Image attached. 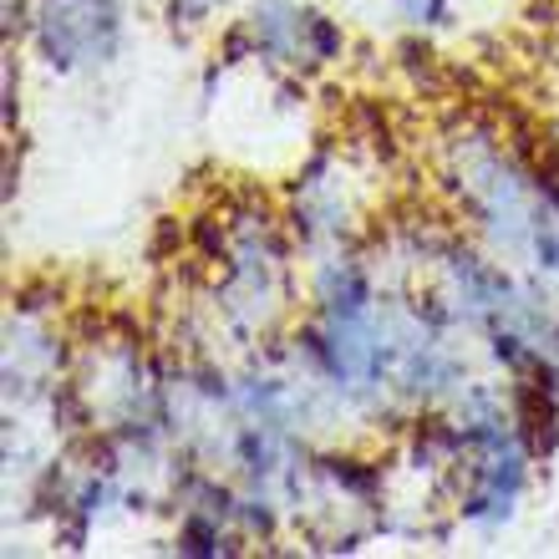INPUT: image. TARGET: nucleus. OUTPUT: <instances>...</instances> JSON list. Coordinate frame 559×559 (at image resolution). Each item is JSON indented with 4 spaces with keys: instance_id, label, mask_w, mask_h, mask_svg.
<instances>
[{
    "instance_id": "7ed1b4c3",
    "label": "nucleus",
    "mask_w": 559,
    "mask_h": 559,
    "mask_svg": "<svg viewBox=\"0 0 559 559\" xmlns=\"http://www.w3.org/2000/svg\"><path fill=\"white\" fill-rule=\"evenodd\" d=\"M402 11H407V21H442V11H448V0H402Z\"/></svg>"
},
{
    "instance_id": "f257e3e1",
    "label": "nucleus",
    "mask_w": 559,
    "mask_h": 559,
    "mask_svg": "<svg viewBox=\"0 0 559 559\" xmlns=\"http://www.w3.org/2000/svg\"><path fill=\"white\" fill-rule=\"evenodd\" d=\"M118 5L112 0H41L36 11V41L57 72L97 67L118 51Z\"/></svg>"
},
{
    "instance_id": "f03ea898",
    "label": "nucleus",
    "mask_w": 559,
    "mask_h": 559,
    "mask_svg": "<svg viewBox=\"0 0 559 559\" xmlns=\"http://www.w3.org/2000/svg\"><path fill=\"white\" fill-rule=\"evenodd\" d=\"M254 46L280 61H325L341 51V36L321 11H300L290 0H260L254 5Z\"/></svg>"
}]
</instances>
